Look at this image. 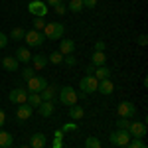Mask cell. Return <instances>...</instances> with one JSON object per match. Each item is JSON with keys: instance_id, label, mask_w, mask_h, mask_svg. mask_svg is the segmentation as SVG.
<instances>
[{"instance_id": "6da1fadb", "label": "cell", "mask_w": 148, "mask_h": 148, "mask_svg": "<svg viewBox=\"0 0 148 148\" xmlns=\"http://www.w3.org/2000/svg\"><path fill=\"white\" fill-rule=\"evenodd\" d=\"M44 36H46V40H61L63 38V32H65V26L63 24H46V28L42 30Z\"/></svg>"}, {"instance_id": "7a4b0ae2", "label": "cell", "mask_w": 148, "mask_h": 148, "mask_svg": "<svg viewBox=\"0 0 148 148\" xmlns=\"http://www.w3.org/2000/svg\"><path fill=\"white\" fill-rule=\"evenodd\" d=\"M77 99H79V95L75 93L73 87H61L59 89V101L63 103V105H67V107L77 105Z\"/></svg>"}, {"instance_id": "3957f363", "label": "cell", "mask_w": 148, "mask_h": 148, "mask_svg": "<svg viewBox=\"0 0 148 148\" xmlns=\"http://www.w3.org/2000/svg\"><path fill=\"white\" fill-rule=\"evenodd\" d=\"M24 40H26V44H28V46L38 47V46H44V42H46V36H44V32H38V30H30V32H26Z\"/></svg>"}, {"instance_id": "277c9868", "label": "cell", "mask_w": 148, "mask_h": 148, "mask_svg": "<svg viewBox=\"0 0 148 148\" xmlns=\"http://www.w3.org/2000/svg\"><path fill=\"white\" fill-rule=\"evenodd\" d=\"M97 85H99V79H97L95 75H85V77L79 81V89L85 93V95L95 93L97 91Z\"/></svg>"}, {"instance_id": "5b68a950", "label": "cell", "mask_w": 148, "mask_h": 148, "mask_svg": "<svg viewBox=\"0 0 148 148\" xmlns=\"http://www.w3.org/2000/svg\"><path fill=\"white\" fill-rule=\"evenodd\" d=\"M109 140L114 146H126L130 142V134H128V130H114L109 134Z\"/></svg>"}, {"instance_id": "8992f818", "label": "cell", "mask_w": 148, "mask_h": 148, "mask_svg": "<svg viewBox=\"0 0 148 148\" xmlns=\"http://www.w3.org/2000/svg\"><path fill=\"white\" fill-rule=\"evenodd\" d=\"M28 12H32L36 18H44L47 14V4L42 2V0H32V2L28 4Z\"/></svg>"}, {"instance_id": "52a82bcc", "label": "cell", "mask_w": 148, "mask_h": 148, "mask_svg": "<svg viewBox=\"0 0 148 148\" xmlns=\"http://www.w3.org/2000/svg\"><path fill=\"white\" fill-rule=\"evenodd\" d=\"M47 87V81L40 75H34L32 79H28V91L30 93H42Z\"/></svg>"}, {"instance_id": "ba28073f", "label": "cell", "mask_w": 148, "mask_h": 148, "mask_svg": "<svg viewBox=\"0 0 148 148\" xmlns=\"http://www.w3.org/2000/svg\"><path fill=\"white\" fill-rule=\"evenodd\" d=\"M116 111H119V116L121 119H130V116L136 114V107L130 101H123V103H119V109Z\"/></svg>"}, {"instance_id": "9c48e42d", "label": "cell", "mask_w": 148, "mask_h": 148, "mask_svg": "<svg viewBox=\"0 0 148 148\" xmlns=\"http://www.w3.org/2000/svg\"><path fill=\"white\" fill-rule=\"evenodd\" d=\"M128 134H130V138H144L146 136V125L144 123H130Z\"/></svg>"}, {"instance_id": "30bf717a", "label": "cell", "mask_w": 148, "mask_h": 148, "mask_svg": "<svg viewBox=\"0 0 148 148\" xmlns=\"http://www.w3.org/2000/svg\"><path fill=\"white\" fill-rule=\"evenodd\" d=\"M34 113V107H30L28 103H22L20 107H18V111H16V116L20 119V121H28L30 116Z\"/></svg>"}, {"instance_id": "8fae6325", "label": "cell", "mask_w": 148, "mask_h": 148, "mask_svg": "<svg viewBox=\"0 0 148 148\" xmlns=\"http://www.w3.org/2000/svg\"><path fill=\"white\" fill-rule=\"evenodd\" d=\"M26 99H28L26 89H14V91H10V103L22 105V103H26Z\"/></svg>"}, {"instance_id": "7c38bea8", "label": "cell", "mask_w": 148, "mask_h": 148, "mask_svg": "<svg viewBox=\"0 0 148 148\" xmlns=\"http://www.w3.org/2000/svg\"><path fill=\"white\" fill-rule=\"evenodd\" d=\"M46 146V134L44 132H36L30 138V148H44Z\"/></svg>"}, {"instance_id": "4fadbf2b", "label": "cell", "mask_w": 148, "mask_h": 148, "mask_svg": "<svg viewBox=\"0 0 148 148\" xmlns=\"http://www.w3.org/2000/svg\"><path fill=\"white\" fill-rule=\"evenodd\" d=\"M73 49H75V42H73V40H61V42H59V53H61V56L73 53Z\"/></svg>"}, {"instance_id": "5bb4252c", "label": "cell", "mask_w": 148, "mask_h": 148, "mask_svg": "<svg viewBox=\"0 0 148 148\" xmlns=\"http://www.w3.org/2000/svg\"><path fill=\"white\" fill-rule=\"evenodd\" d=\"M97 91L103 93V95H111L114 91V85L111 83V79H101L99 85H97Z\"/></svg>"}, {"instance_id": "9a60e30c", "label": "cell", "mask_w": 148, "mask_h": 148, "mask_svg": "<svg viewBox=\"0 0 148 148\" xmlns=\"http://www.w3.org/2000/svg\"><path fill=\"white\" fill-rule=\"evenodd\" d=\"M16 59H18V63L22 61V63H28V61H32V53H30V49L28 47H18L16 49Z\"/></svg>"}, {"instance_id": "2e32d148", "label": "cell", "mask_w": 148, "mask_h": 148, "mask_svg": "<svg viewBox=\"0 0 148 148\" xmlns=\"http://www.w3.org/2000/svg\"><path fill=\"white\" fill-rule=\"evenodd\" d=\"M2 67L6 69V71H16L18 69V59L16 57H10V56L2 57Z\"/></svg>"}, {"instance_id": "e0dca14e", "label": "cell", "mask_w": 148, "mask_h": 148, "mask_svg": "<svg viewBox=\"0 0 148 148\" xmlns=\"http://www.w3.org/2000/svg\"><path fill=\"white\" fill-rule=\"evenodd\" d=\"M53 111H56V107H53L51 101H42V105H40V114L42 116H51Z\"/></svg>"}, {"instance_id": "ac0fdd59", "label": "cell", "mask_w": 148, "mask_h": 148, "mask_svg": "<svg viewBox=\"0 0 148 148\" xmlns=\"http://www.w3.org/2000/svg\"><path fill=\"white\" fill-rule=\"evenodd\" d=\"M14 142V136L6 130H0V148H10Z\"/></svg>"}, {"instance_id": "d6986e66", "label": "cell", "mask_w": 148, "mask_h": 148, "mask_svg": "<svg viewBox=\"0 0 148 148\" xmlns=\"http://www.w3.org/2000/svg\"><path fill=\"white\" fill-rule=\"evenodd\" d=\"M32 61H34V69H44L49 63L47 61V56H44V53H38V56L32 57Z\"/></svg>"}, {"instance_id": "ffe728a7", "label": "cell", "mask_w": 148, "mask_h": 148, "mask_svg": "<svg viewBox=\"0 0 148 148\" xmlns=\"http://www.w3.org/2000/svg\"><path fill=\"white\" fill-rule=\"evenodd\" d=\"M69 116L73 119V121H79L85 116V111H83V107H77V105H71L69 107Z\"/></svg>"}, {"instance_id": "44dd1931", "label": "cell", "mask_w": 148, "mask_h": 148, "mask_svg": "<svg viewBox=\"0 0 148 148\" xmlns=\"http://www.w3.org/2000/svg\"><path fill=\"white\" fill-rule=\"evenodd\" d=\"M105 61H107V56H105V51H95L91 57V63L95 65V67H101V65H105Z\"/></svg>"}, {"instance_id": "7402d4cb", "label": "cell", "mask_w": 148, "mask_h": 148, "mask_svg": "<svg viewBox=\"0 0 148 148\" xmlns=\"http://www.w3.org/2000/svg\"><path fill=\"white\" fill-rule=\"evenodd\" d=\"M109 75H111V69L107 67V65H101V67L95 69V77L101 81V79H109Z\"/></svg>"}, {"instance_id": "603a6c76", "label": "cell", "mask_w": 148, "mask_h": 148, "mask_svg": "<svg viewBox=\"0 0 148 148\" xmlns=\"http://www.w3.org/2000/svg\"><path fill=\"white\" fill-rule=\"evenodd\" d=\"M26 103H28L30 107H40V105H42V97H40V93H28Z\"/></svg>"}, {"instance_id": "cb8c5ba5", "label": "cell", "mask_w": 148, "mask_h": 148, "mask_svg": "<svg viewBox=\"0 0 148 148\" xmlns=\"http://www.w3.org/2000/svg\"><path fill=\"white\" fill-rule=\"evenodd\" d=\"M56 87H49V85H47L46 89H44V91H42V95H40V97H42V101H51V99H53V97H56Z\"/></svg>"}, {"instance_id": "d4e9b609", "label": "cell", "mask_w": 148, "mask_h": 148, "mask_svg": "<svg viewBox=\"0 0 148 148\" xmlns=\"http://www.w3.org/2000/svg\"><path fill=\"white\" fill-rule=\"evenodd\" d=\"M24 36H26V30L24 28H14L10 32V38L14 40V42H20V40H24Z\"/></svg>"}, {"instance_id": "484cf974", "label": "cell", "mask_w": 148, "mask_h": 148, "mask_svg": "<svg viewBox=\"0 0 148 148\" xmlns=\"http://www.w3.org/2000/svg\"><path fill=\"white\" fill-rule=\"evenodd\" d=\"M67 8L71 12H77V14H79L85 6H83V0H69V6H67Z\"/></svg>"}, {"instance_id": "4316f807", "label": "cell", "mask_w": 148, "mask_h": 148, "mask_svg": "<svg viewBox=\"0 0 148 148\" xmlns=\"http://www.w3.org/2000/svg\"><path fill=\"white\" fill-rule=\"evenodd\" d=\"M47 61H49V63H53V65H59V63H63V56H61L59 51H53V53H49V56H47Z\"/></svg>"}, {"instance_id": "83f0119b", "label": "cell", "mask_w": 148, "mask_h": 148, "mask_svg": "<svg viewBox=\"0 0 148 148\" xmlns=\"http://www.w3.org/2000/svg\"><path fill=\"white\" fill-rule=\"evenodd\" d=\"M85 148H101V140L95 138V136L85 138Z\"/></svg>"}, {"instance_id": "f1b7e54d", "label": "cell", "mask_w": 148, "mask_h": 148, "mask_svg": "<svg viewBox=\"0 0 148 148\" xmlns=\"http://www.w3.org/2000/svg\"><path fill=\"white\" fill-rule=\"evenodd\" d=\"M126 148H146L142 138H130V142L126 144Z\"/></svg>"}, {"instance_id": "f546056e", "label": "cell", "mask_w": 148, "mask_h": 148, "mask_svg": "<svg viewBox=\"0 0 148 148\" xmlns=\"http://www.w3.org/2000/svg\"><path fill=\"white\" fill-rule=\"evenodd\" d=\"M44 28H46V22H44V18H34V30L42 32Z\"/></svg>"}, {"instance_id": "4dcf8cb0", "label": "cell", "mask_w": 148, "mask_h": 148, "mask_svg": "<svg viewBox=\"0 0 148 148\" xmlns=\"http://www.w3.org/2000/svg\"><path fill=\"white\" fill-rule=\"evenodd\" d=\"M128 119H121L119 123H116V130H128Z\"/></svg>"}, {"instance_id": "1f68e13d", "label": "cell", "mask_w": 148, "mask_h": 148, "mask_svg": "<svg viewBox=\"0 0 148 148\" xmlns=\"http://www.w3.org/2000/svg\"><path fill=\"white\" fill-rule=\"evenodd\" d=\"M63 63L71 67V65H75V63H77V59H75V56H73V53H69V56H65V57H63Z\"/></svg>"}, {"instance_id": "d6a6232c", "label": "cell", "mask_w": 148, "mask_h": 148, "mask_svg": "<svg viewBox=\"0 0 148 148\" xmlns=\"http://www.w3.org/2000/svg\"><path fill=\"white\" fill-rule=\"evenodd\" d=\"M22 77H24L26 81L32 79V77H34V67H26V69L22 71Z\"/></svg>"}, {"instance_id": "836d02e7", "label": "cell", "mask_w": 148, "mask_h": 148, "mask_svg": "<svg viewBox=\"0 0 148 148\" xmlns=\"http://www.w3.org/2000/svg\"><path fill=\"white\" fill-rule=\"evenodd\" d=\"M56 14H59V16H63V14H67V6L61 2V4H57L56 6Z\"/></svg>"}, {"instance_id": "e575fe53", "label": "cell", "mask_w": 148, "mask_h": 148, "mask_svg": "<svg viewBox=\"0 0 148 148\" xmlns=\"http://www.w3.org/2000/svg\"><path fill=\"white\" fill-rule=\"evenodd\" d=\"M6 46H8V36L0 32V49H2V47H6Z\"/></svg>"}, {"instance_id": "d590c367", "label": "cell", "mask_w": 148, "mask_h": 148, "mask_svg": "<svg viewBox=\"0 0 148 148\" xmlns=\"http://www.w3.org/2000/svg\"><path fill=\"white\" fill-rule=\"evenodd\" d=\"M138 44H140V46H148V36L146 34H140V36H138Z\"/></svg>"}, {"instance_id": "8d00e7d4", "label": "cell", "mask_w": 148, "mask_h": 148, "mask_svg": "<svg viewBox=\"0 0 148 148\" xmlns=\"http://www.w3.org/2000/svg\"><path fill=\"white\" fill-rule=\"evenodd\" d=\"M83 6H87V8H95V6H97V0H83Z\"/></svg>"}, {"instance_id": "74e56055", "label": "cell", "mask_w": 148, "mask_h": 148, "mask_svg": "<svg viewBox=\"0 0 148 148\" xmlns=\"http://www.w3.org/2000/svg\"><path fill=\"white\" fill-rule=\"evenodd\" d=\"M95 51H105V42H97L95 44Z\"/></svg>"}, {"instance_id": "f35d334b", "label": "cell", "mask_w": 148, "mask_h": 148, "mask_svg": "<svg viewBox=\"0 0 148 148\" xmlns=\"http://www.w3.org/2000/svg\"><path fill=\"white\" fill-rule=\"evenodd\" d=\"M6 123V114H4V111L0 109V128H2V125Z\"/></svg>"}, {"instance_id": "ab89813d", "label": "cell", "mask_w": 148, "mask_h": 148, "mask_svg": "<svg viewBox=\"0 0 148 148\" xmlns=\"http://www.w3.org/2000/svg\"><path fill=\"white\" fill-rule=\"evenodd\" d=\"M95 65H93V63H89V65H87V75H93V73H95Z\"/></svg>"}, {"instance_id": "60d3db41", "label": "cell", "mask_w": 148, "mask_h": 148, "mask_svg": "<svg viewBox=\"0 0 148 148\" xmlns=\"http://www.w3.org/2000/svg\"><path fill=\"white\" fill-rule=\"evenodd\" d=\"M63 0H47V4H51V6H57V4H61Z\"/></svg>"}, {"instance_id": "b9f144b4", "label": "cell", "mask_w": 148, "mask_h": 148, "mask_svg": "<svg viewBox=\"0 0 148 148\" xmlns=\"http://www.w3.org/2000/svg\"><path fill=\"white\" fill-rule=\"evenodd\" d=\"M61 136H63V132H61V130H56V138H59V140H61Z\"/></svg>"}, {"instance_id": "7bdbcfd3", "label": "cell", "mask_w": 148, "mask_h": 148, "mask_svg": "<svg viewBox=\"0 0 148 148\" xmlns=\"http://www.w3.org/2000/svg\"><path fill=\"white\" fill-rule=\"evenodd\" d=\"M20 148H30V144H28V146H26V144H24V146H20Z\"/></svg>"}, {"instance_id": "ee69618b", "label": "cell", "mask_w": 148, "mask_h": 148, "mask_svg": "<svg viewBox=\"0 0 148 148\" xmlns=\"http://www.w3.org/2000/svg\"><path fill=\"white\" fill-rule=\"evenodd\" d=\"M119 148H126V146H119Z\"/></svg>"}]
</instances>
